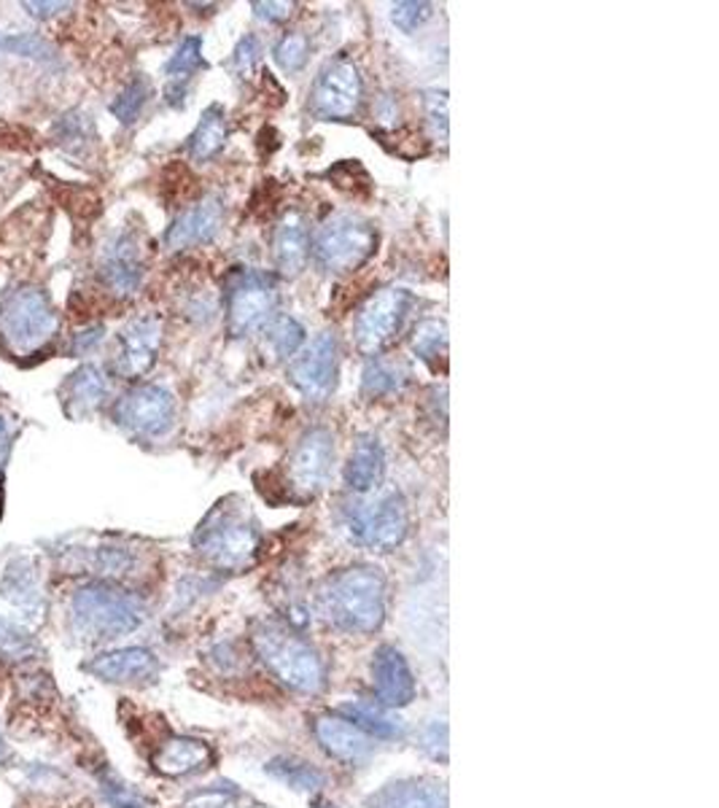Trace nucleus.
<instances>
[{"instance_id": "f257e3e1", "label": "nucleus", "mask_w": 719, "mask_h": 808, "mask_svg": "<svg viewBox=\"0 0 719 808\" xmlns=\"http://www.w3.org/2000/svg\"><path fill=\"white\" fill-rule=\"evenodd\" d=\"M319 612L343 633L381 631L388 612V582L375 566H351L334 571L319 590Z\"/></svg>"}, {"instance_id": "f03ea898", "label": "nucleus", "mask_w": 719, "mask_h": 808, "mask_svg": "<svg viewBox=\"0 0 719 808\" xmlns=\"http://www.w3.org/2000/svg\"><path fill=\"white\" fill-rule=\"evenodd\" d=\"M197 556L219 571H246L262 547V531L251 509L238 496L219 501L195 531Z\"/></svg>"}, {"instance_id": "7ed1b4c3", "label": "nucleus", "mask_w": 719, "mask_h": 808, "mask_svg": "<svg viewBox=\"0 0 719 808\" xmlns=\"http://www.w3.org/2000/svg\"><path fill=\"white\" fill-rule=\"evenodd\" d=\"M253 652L259 661L268 666L281 685H286L294 693L319 695L326 690L330 682V666L324 655L313 644L305 642L300 633L291 631L289 625L264 620L253 631Z\"/></svg>"}, {"instance_id": "20e7f679", "label": "nucleus", "mask_w": 719, "mask_h": 808, "mask_svg": "<svg viewBox=\"0 0 719 808\" xmlns=\"http://www.w3.org/2000/svg\"><path fill=\"white\" fill-rule=\"evenodd\" d=\"M146 620V607L129 590L92 582L71 599V625L86 642H108L133 633Z\"/></svg>"}, {"instance_id": "39448f33", "label": "nucleus", "mask_w": 719, "mask_h": 808, "mask_svg": "<svg viewBox=\"0 0 719 808\" xmlns=\"http://www.w3.org/2000/svg\"><path fill=\"white\" fill-rule=\"evenodd\" d=\"M60 329V315L52 300L35 286H20L0 302V343L17 356H30L52 343Z\"/></svg>"}, {"instance_id": "423d86ee", "label": "nucleus", "mask_w": 719, "mask_h": 808, "mask_svg": "<svg viewBox=\"0 0 719 808\" xmlns=\"http://www.w3.org/2000/svg\"><path fill=\"white\" fill-rule=\"evenodd\" d=\"M375 246L377 232L367 219L353 214H337L321 224L310 251H313L315 265L321 270L343 276V272L358 270L367 262L375 253Z\"/></svg>"}, {"instance_id": "0eeeda50", "label": "nucleus", "mask_w": 719, "mask_h": 808, "mask_svg": "<svg viewBox=\"0 0 719 808\" xmlns=\"http://www.w3.org/2000/svg\"><path fill=\"white\" fill-rule=\"evenodd\" d=\"M343 528L356 545L388 552L410 534V512L402 494L388 490L375 501H358L343 509Z\"/></svg>"}, {"instance_id": "6e6552de", "label": "nucleus", "mask_w": 719, "mask_h": 808, "mask_svg": "<svg viewBox=\"0 0 719 808\" xmlns=\"http://www.w3.org/2000/svg\"><path fill=\"white\" fill-rule=\"evenodd\" d=\"M278 308L275 278L259 270H243L227 283V327L232 338H246L268 327Z\"/></svg>"}, {"instance_id": "1a4fd4ad", "label": "nucleus", "mask_w": 719, "mask_h": 808, "mask_svg": "<svg viewBox=\"0 0 719 808\" xmlns=\"http://www.w3.org/2000/svg\"><path fill=\"white\" fill-rule=\"evenodd\" d=\"M413 294L405 289H396V286H388V289L375 291L367 302L358 308L356 321H353V338H356V345L362 348L364 353H381L383 348H388L396 340V334L405 327L407 315L413 310Z\"/></svg>"}, {"instance_id": "9d476101", "label": "nucleus", "mask_w": 719, "mask_h": 808, "mask_svg": "<svg viewBox=\"0 0 719 808\" xmlns=\"http://www.w3.org/2000/svg\"><path fill=\"white\" fill-rule=\"evenodd\" d=\"M114 421L133 437H163L176 424V400L163 385H135L114 404Z\"/></svg>"}, {"instance_id": "9b49d317", "label": "nucleus", "mask_w": 719, "mask_h": 808, "mask_svg": "<svg viewBox=\"0 0 719 808\" xmlns=\"http://www.w3.org/2000/svg\"><path fill=\"white\" fill-rule=\"evenodd\" d=\"M362 76L348 60H334L319 73L310 95V111L324 122H345L362 105Z\"/></svg>"}, {"instance_id": "f8f14e48", "label": "nucleus", "mask_w": 719, "mask_h": 808, "mask_svg": "<svg viewBox=\"0 0 719 808\" xmlns=\"http://www.w3.org/2000/svg\"><path fill=\"white\" fill-rule=\"evenodd\" d=\"M337 364H340V343L334 332L315 334L300 356L289 366V377L294 389L305 396L308 402H324L334 391L337 383Z\"/></svg>"}, {"instance_id": "ddd939ff", "label": "nucleus", "mask_w": 719, "mask_h": 808, "mask_svg": "<svg viewBox=\"0 0 719 808\" xmlns=\"http://www.w3.org/2000/svg\"><path fill=\"white\" fill-rule=\"evenodd\" d=\"M334 464V437L326 428L315 426L300 437L289 458V485L302 494V499H313L326 488Z\"/></svg>"}, {"instance_id": "4468645a", "label": "nucleus", "mask_w": 719, "mask_h": 808, "mask_svg": "<svg viewBox=\"0 0 719 808\" xmlns=\"http://www.w3.org/2000/svg\"><path fill=\"white\" fill-rule=\"evenodd\" d=\"M159 345H163V321L157 315H144V319L129 321L119 332L114 372L124 381L144 377L157 362Z\"/></svg>"}, {"instance_id": "2eb2a0df", "label": "nucleus", "mask_w": 719, "mask_h": 808, "mask_svg": "<svg viewBox=\"0 0 719 808\" xmlns=\"http://www.w3.org/2000/svg\"><path fill=\"white\" fill-rule=\"evenodd\" d=\"M369 671L377 704L386 708H402L413 704L415 695H418V682H415L407 657L396 646H377V652L372 655Z\"/></svg>"}, {"instance_id": "dca6fc26", "label": "nucleus", "mask_w": 719, "mask_h": 808, "mask_svg": "<svg viewBox=\"0 0 719 808\" xmlns=\"http://www.w3.org/2000/svg\"><path fill=\"white\" fill-rule=\"evenodd\" d=\"M159 657L146 646H124L84 663L86 674L111 685H148L159 676Z\"/></svg>"}, {"instance_id": "f3484780", "label": "nucleus", "mask_w": 719, "mask_h": 808, "mask_svg": "<svg viewBox=\"0 0 719 808\" xmlns=\"http://www.w3.org/2000/svg\"><path fill=\"white\" fill-rule=\"evenodd\" d=\"M101 272L103 283L108 286L114 294L129 297L140 289V281H144V257H140L138 240L129 232L116 235L108 246L103 248L101 257Z\"/></svg>"}, {"instance_id": "a211bd4d", "label": "nucleus", "mask_w": 719, "mask_h": 808, "mask_svg": "<svg viewBox=\"0 0 719 808\" xmlns=\"http://www.w3.org/2000/svg\"><path fill=\"white\" fill-rule=\"evenodd\" d=\"M313 736L321 744V749L337 763H343V766H362L375 752V738H369L367 733L358 731L356 725L340 717V714L315 719Z\"/></svg>"}, {"instance_id": "6ab92c4d", "label": "nucleus", "mask_w": 719, "mask_h": 808, "mask_svg": "<svg viewBox=\"0 0 719 808\" xmlns=\"http://www.w3.org/2000/svg\"><path fill=\"white\" fill-rule=\"evenodd\" d=\"M221 224H225V203H221V197H202L200 203L191 205L189 210H184L173 221V227L165 235V242L170 251H186V248L206 246V242L219 235Z\"/></svg>"}, {"instance_id": "aec40b11", "label": "nucleus", "mask_w": 719, "mask_h": 808, "mask_svg": "<svg viewBox=\"0 0 719 808\" xmlns=\"http://www.w3.org/2000/svg\"><path fill=\"white\" fill-rule=\"evenodd\" d=\"M367 808H448V787L431 776L394 779L364 800Z\"/></svg>"}, {"instance_id": "412c9836", "label": "nucleus", "mask_w": 719, "mask_h": 808, "mask_svg": "<svg viewBox=\"0 0 719 808\" xmlns=\"http://www.w3.org/2000/svg\"><path fill=\"white\" fill-rule=\"evenodd\" d=\"M154 768L170 779L200 774L216 763V752L208 742L191 736H173L154 752Z\"/></svg>"}, {"instance_id": "4be33fe9", "label": "nucleus", "mask_w": 719, "mask_h": 808, "mask_svg": "<svg viewBox=\"0 0 719 808\" xmlns=\"http://www.w3.org/2000/svg\"><path fill=\"white\" fill-rule=\"evenodd\" d=\"M272 257L283 276H296L308 265L310 257V232L308 221L300 210H291L278 221L272 235Z\"/></svg>"}, {"instance_id": "5701e85b", "label": "nucleus", "mask_w": 719, "mask_h": 808, "mask_svg": "<svg viewBox=\"0 0 719 808\" xmlns=\"http://www.w3.org/2000/svg\"><path fill=\"white\" fill-rule=\"evenodd\" d=\"M105 396H108V381L97 366L86 364L82 370L73 372L65 383H62V407L71 418L82 421L90 418L92 413L103 407Z\"/></svg>"}, {"instance_id": "b1692460", "label": "nucleus", "mask_w": 719, "mask_h": 808, "mask_svg": "<svg viewBox=\"0 0 719 808\" xmlns=\"http://www.w3.org/2000/svg\"><path fill=\"white\" fill-rule=\"evenodd\" d=\"M383 472H386V453L381 439L375 434H362L345 464V485L353 494H369L381 485Z\"/></svg>"}, {"instance_id": "393cba45", "label": "nucleus", "mask_w": 719, "mask_h": 808, "mask_svg": "<svg viewBox=\"0 0 719 808\" xmlns=\"http://www.w3.org/2000/svg\"><path fill=\"white\" fill-rule=\"evenodd\" d=\"M0 593H3L6 601H11L22 612L33 614L39 612L43 604L41 593V577L39 566L30 558H14L9 566H6L3 582H0Z\"/></svg>"}, {"instance_id": "a878e982", "label": "nucleus", "mask_w": 719, "mask_h": 808, "mask_svg": "<svg viewBox=\"0 0 719 808\" xmlns=\"http://www.w3.org/2000/svg\"><path fill=\"white\" fill-rule=\"evenodd\" d=\"M337 714L356 725L358 731L367 733L369 738H386V742H394V738H402L407 733L405 723H402L399 717H394L386 706H372L362 704V701H353V704L340 706Z\"/></svg>"}, {"instance_id": "bb28decb", "label": "nucleus", "mask_w": 719, "mask_h": 808, "mask_svg": "<svg viewBox=\"0 0 719 808\" xmlns=\"http://www.w3.org/2000/svg\"><path fill=\"white\" fill-rule=\"evenodd\" d=\"M407 381H410V370L405 364L375 353L362 372V394L367 400H383L405 389Z\"/></svg>"}, {"instance_id": "cd10ccee", "label": "nucleus", "mask_w": 719, "mask_h": 808, "mask_svg": "<svg viewBox=\"0 0 719 808\" xmlns=\"http://www.w3.org/2000/svg\"><path fill=\"white\" fill-rule=\"evenodd\" d=\"M264 774H270L272 779H278L281 785L294 789V793H319L326 785V774L321 768H315L313 763L302 760V757L294 755H281L272 757V760L264 766Z\"/></svg>"}, {"instance_id": "c85d7f7f", "label": "nucleus", "mask_w": 719, "mask_h": 808, "mask_svg": "<svg viewBox=\"0 0 719 808\" xmlns=\"http://www.w3.org/2000/svg\"><path fill=\"white\" fill-rule=\"evenodd\" d=\"M202 65H206V60H202V41L197 39V35H189V39L181 41V46L176 49V54H173L170 62L165 65L167 79H170V86H167V103L181 105L186 81L195 76Z\"/></svg>"}, {"instance_id": "c756f323", "label": "nucleus", "mask_w": 719, "mask_h": 808, "mask_svg": "<svg viewBox=\"0 0 719 808\" xmlns=\"http://www.w3.org/2000/svg\"><path fill=\"white\" fill-rule=\"evenodd\" d=\"M227 135H229V124H227L225 108H221V105H210L189 138L191 159H197V162L213 159L216 154L225 148Z\"/></svg>"}, {"instance_id": "7c9ffc66", "label": "nucleus", "mask_w": 719, "mask_h": 808, "mask_svg": "<svg viewBox=\"0 0 719 808\" xmlns=\"http://www.w3.org/2000/svg\"><path fill=\"white\" fill-rule=\"evenodd\" d=\"M264 334H268V345L278 359H291L305 345V327L291 315H272Z\"/></svg>"}, {"instance_id": "2f4dec72", "label": "nucleus", "mask_w": 719, "mask_h": 808, "mask_svg": "<svg viewBox=\"0 0 719 808\" xmlns=\"http://www.w3.org/2000/svg\"><path fill=\"white\" fill-rule=\"evenodd\" d=\"M39 655V642L30 636L28 628H22L14 620L0 618V661L22 663Z\"/></svg>"}, {"instance_id": "473e14b6", "label": "nucleus", "mask_w": 719, "mask_h": 808, "mask_svg": "<svg viewBox=\"0 0 719 808\" xmlns=\"http://www.w3.org/2000/svg\"><path fill=\"white\" fill-rule=\"evenodd\" d=\"M445 348H448V327H445V321L426 319L415 327L413 334L415 356L424 359V362H434L439 353H445Z\"/></svg>"}, {"instance_id": "72a5a7b5", "label": "nucleus", "mask_w": 719, "mask_h": 808, "mask_svg": "<svg viewBox=\"0 0 719 808\" xmlns=\"http://www.w3.org/2000/svg\"><path fill=\"white\" fill-rule=\"evenodd\" d=\"M152 97V84L144 76L133 79L127 86L122 90V95L111 103V114L116 116L122 124H133L144 111V105Z\"/></svg>"}, {"instance_id": "f704fd0d", "label": "nucleus", "mask_w": 719, "mask_h": 808, "mask_svg": "<svg viewBox=\"0 0 719 808\" xmlns=\"http://www.w3.org/2000/svg\"><path fill=\"white\" fill-rule=\"evenodd\" d=\"M275 62L286 73H300L310 54V41L305 33H286L275 46Z\"/></svg>"}, {"instance_id": "c9c22d12", "label": "nucleus", "mask_w": 719, "mask_h": 808, "mask_svg": "<svg viewBox=\"0 0 719 808\" xmlns=\"http://www.w3.org/2000/svg\"><path fill=\"white\" fill-rule=\"evenodd\" d=\"M101 787L105 800L116 808H148L146 800L140 798V793H135L127 781H122L119 776L111 774V770H103L101 774Z\"/></svg>"}, {"instance_id": "e433bc0d", "label": "nucleus", "mask_w": 719, "mask_h": 808, "mask_svg": "<svg viewBox=\"0 0 719 808\" xmlns=\"http://www.w3.org/2000/svg\"><path fill=\"white\" fill-rule=\"evenodd\" d=\"M434 14V6L424 3V0H405V3H396L390 9V20H394L396 28L402 33H415L424 22H429Z\"/></svg>"}, {"instance_id": "4c0bfd02", "label": "nucleus", "mask_w": 719, "mask_h": 808, "mask_svg": "<svg viewBox=\"0 0 719 808\" xmlns=\"http://www.w3.org/2000/svg\"><path fill=\"white\" fill-rule=\"evenodd\" d=\"M424 108H426V122H429L434 138L437 141L448 138V92L445 90L424 92Z\"/></svg>"}, {"instance_id": "58836bf2", "label": "nucleus", "mask_w": 719, "mask_h": 808, "mask_svg": "<svg viewBox=\"0 0 719 808\" xmlns=\"http://www.w3.org/2000/svg\"><path fill=\"white\" fill-rule=\"evenodd\" d=\"M0 49L9 54H17V58H54V49L43 39H39V35H6V39H0Z\"/></svg>"}, {"instance_id": "ea45409f", "label": "nucleus", "mask_w": 719, "mask_h": 808, "mask_svg": "<svg viewBox=\"0 0 719 808\" xmlns=\"http://www.w3.org/2000/svg\"><path fill=\"white\" fill-rule=\"evenodd\" d=\"M133 563H135L133 556H129L124 547H101V550L95 552V566L101 569V574L108 577L129 574Z\"/></svg>"}, {"instance_id": "a19ab883", "label": "nucleus", "mask_w": 719, "mask_h": 808, "mask_svg": "<svg viewBox=\"0 0 719 808\" xmlns=\"http://www.w3.org/2000/svg\"><path fill=\"white\" fill-rule=\"evenodd\" d=\"M184 808H240L235 804V793L229 789H206V793L195 795Z\"/></svg>"}, {"instance_id": "79ce46f5", "label": "nucleus", "mask_w": 719, "mask_h": 808, "mask_svg": "<svg viewBox=\"0 0 719 808\" xmlns=\"http://www.w3.org/2000/svg\"><path fill=\"white\" fill-rule=\"evenodd\" d=\"M259 54H262V49H259L257 35H246V39H240L238 49H235V65H238L240 71H251V68L257 65Z\"/></svg>"}, {"instance_id": "37998d69", "label": "nucleus", "mask_w": 719, "mask_h": 808, "mask_svg": "<svg viewBox=\"0 0 719 808\" xmlns=\"http://www.w3.org/2000/svg\"><path fill=\"white\" fill-rule=\"evenodd\" d=\"M251 9H253V14L259 17V20L283 22V20H289L294 3H275V0H270V3H253Z\"/></svg>"}, {"instance_id": "c03bdc74", "label": "nucleus", "mask_w": 719, "mask_h": 808, "mask_svg": "<svg viewBox=\"0 0 719 808\" xmlns=\"http://www.w3.org/2000/svg\"><path fill=\"white\" fill-rule=\"evenodd\" d=\"M103 332H105L103 327H95V329H86V332H79L76 338H73L71 353H76V356H82V353H90L92 348H95L103 340Z\"/></svg>"}, {"instance_id": "a18cd8bd", "label": "nucleus", "mask_w": 719, "mask_h": 808, "mask_svg": "<svg viewBox=\"0 0 719 808\" xmlns=\"http://www.w3.org/2000/svg\"><path fill=\"white\" fill-rule=\"evenodd\" d=\"M24 9L30 11L33 17H39V20H49V17L60 14V11L71 9V3H33V0H28V3H22Z\"/></svg>"}, {"instance_id": "49530a36", "label": "nucleus", "mask_w": 719, "mask_h": 808, "mask_svg": "<svg viewBox=\"0 0 719 808\" xmlns=\"http://www.w3.org/2000/svg\"><path fill=\"white\" fill-rule=\"evenodd\" d=\"M9 755H11V749H9V744H6L3 733H0V763L9 760Z\"/></svg>"}, {"instance_id": "de8ad7c7", "label": "nucleus", "mask_w": 719, "mask_h": 808, "mask_svg": "<svg viewBox=\"0 0 719 808\" xmlns=\"http://www.w3.org/2000/svg\"><path fill=\"white\" fill-rule=\"evenodd\" d=\"M313 808H340V806L332 804V800H315Z\"/></svg>"}, {"instance_id": "09e8293b", "label": "nucleus", "mask_w": 719, "mask_h": 808, "mask_svg": "<svg viewBox=\"0 0 719 808\" xmlns=\"http://www.w3.org/2000/svg\"><path fill=\"white\" fill-rule=\"evenodd\" d=\"M6 432V424H3V418H0V434H3Z\"/></svg>"}]
</instances>
